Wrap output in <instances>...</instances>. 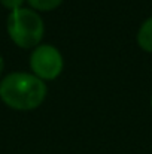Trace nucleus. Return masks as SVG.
I'll use <instances>...</instances> for the list:
<instances>
[{"instance_id": "1", "label": "nucleus", "mask_w": 152, "mask_h": 154, "mask_svg": "<svg viewBox=\"0 0 152 154\" xmlns=\"http://www.w3.org/2000/svg\"><path fill=\"white\" fill-rule=\"evenodd\" d=\"M46 97L45 82L33 73L12 72L0 81V99L18 111H31Z\"/></svg>"}, {"instance_id": "2", "label": "nucleus", "mask_w": 152, "mask_h": 154, "mask_svg": "<svg viewBox=\"0 0 152 154\" xmlns=\"http://www.w3.org/2000/svg\"><path fill=\"white\" fill-rule=\"evenodd\" d=\"M45 24L42 17L28 8H19L7 17V33L13 44L21 48L37 47L43 38Z\"/></svg>"}, {"instance_id": "3", "label": "nucleus", "mask_w": 152, "mask_h": 154, "mask_svg": "<svg viewBox=\"0 0 152 154\" xmlns=\"http://www.w3.org/2000/svg\"><path fill=\"white\" fill-rule=\"evenodd\" d=\"M30 67L42 81H52L63 70V55L52 45H37L30 55Z\"/></svg>"}, {"instance_id": "4", "label": "nucleus", "mask_w": 152, "mask_h": 154, "mask_svg": "<svg viewBox=\"0 0 152 154\" xmlns=\"http://www.w3.org/2000/svg\"><path fill=\"white\" fill-rule=\"evenodd\" d=\"M137 44L146 52H152V17H149L137 32Z\"/></svg>"}, {"instance_id": "5", "label": "nucleus", "mask_w": 152, "mask_h": 154, "mask_svg": "<svg viewBox=\"0 0 152 154\" xmlns=\"http://www.w3.org/2000/svg\"><path fill=\"white\" fill-rule=\"evenodd\" d=\"M28 5L33 8V11H52L55 8H58L63 0H27Z\"/></svg>"}, {"instance_id": "6", "label": "nucleus", "mask_w": 152, "mask_h": 154, "mask_svg": "<svg viewBox=\"0 0 152 154\" xmlns=\"http://www.w3.org/2000/svg\"><path fill=\"white\" fill-rule=\"evenodd\" d=\"M0 3H1L4 8L10 9V12H12V11H15V9H19V8H22V3H24V0H0Z\"/></svg>"}, {"instance_id": "7", "label": "nucleus", "mask_w": 152, "mask_h": 154, "mask_svg": "<svg viewBox=\"0 0 152 154\" xmlns=\"http://www.w3.org/2000/svg\"><path fill=\"white\" fill-rule=\"evenodd\" d=\"M3 69H4V61H3V57L0 55V75H1V72H3Z\"/></svg>"}, {"instance_id": "8", "label": "nucleus", "mask_w": 152, "mask_h": 154, "mask_svg": "<svg viewBox=\"0 0 152 154\" xmlns=\"http://www.w3.org/2000/svg\"><path fill=\"white\" fill-rule=\"evenodd\" d=\"M151 106H152V97H151Z\"/></svg>"}]
</instances>
